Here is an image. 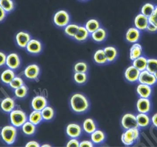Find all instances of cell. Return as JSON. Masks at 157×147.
I'll list each match as a JSON object with an SVG mask.
<instances>
[{
	"label": "cell",
	"instance_id": "cell-17",
	"mask_svg": "<svg viewBox=\"0 0 157 147\" xmlns=\"http://www.w3.org/2000/svg\"><path fill=\"white\" fill-rule=\"evenodd\" d=\"M82 133V128L77 124L71 123L66 127V133L71 138L79 137Z\"/></svg>",
	"mask_w": 157,
	"mask_h": 147
},
{
	"label": "cell",
	"instance_id": "cell-50",
	"mask_svg": "<svg viewBox=\"0 0 157 147\" xmlns=\"http://www.w3.org/2000/svg\"><path fill=\"white\" fill-rule=\"evenodd\" d=\"M51 146L50 145H48V144H46V145H42V146H41V147H49Z\"/></svg>",
	"mask_w": 157,
	"mask_h": 147
},
{
	"label": "cell",
	"instance_id": "cell-11",
	"mask_svg": "<svg viewBox=\"0 0 157 147\" xmlns=\"http://www.w3.org/2000/svg\"><path fill=\"white\" fill-rule=\"evenodd\" d=\"M149 24V18L142 14L137 15L135 18V27L139 29L140 31L146 30Z\"/></svg>",
	"mask_w": 157,
	"mask_h": 147
},
{
	"label": "cell",
	"instance_id": "cell-45",
	"mask_svg": "<svg viewBox=\"0 0 157 147\" xmlns=\"http://www.w3.org/2000/svg\"><path fill=\"white\" fill-rule=\"evenodd\" d=\"M6 56L3 52H0V67L4 66L6 63Z\"/></svg>",
	"mask_w": 157,
	"mask_h": 147
},
{
	"label": "cell",
	"instance_id": "cell-27",
	"mask_svg": "<svg viewBox=\"0 0 157 147\" xmlns=\"http://www.w3.org/2000/svg\"><path fill=\"white\" fill-rule=\"evenodd\" d=\"M93 59L94 61L98 64H105L108 62L103 49L97 50L94 53Z\"/></svg>",
	"mask_w": 157,
	"mask_h": 147
},
{
	"label": "cell",
	"instance_id": "cell-8",
	"mask_svg": "<svg viewBox=\"0 0 157 147\" xmlns=\"http://www.w3.org/2000/svg\"><path fill=\"white\" fill-rule=\"evenodd\" d=\"M140 72L133 65H131L125 70L124 76L128 81L133 83L138 81Z\"/></svg>",
	"mask_w": 157,
	"mask_h": 147
},
{
	"label": "cell",
	"instance_id": "cell-38",
	"mask_svg": "<svg viewBox=\"0 0 157 147\" xmlns=\"http://www.w3.org/2000/svg\"><path fill=\"white\" fill-rule=\"evenodd\" d=\"M88 65L84 62H78L74 66L75 72L86 73L87 72Z\"/></svg>",
	"mask_w": 157,
	"mask_h": 147
},
{
	"label": "cell",
	"instance_id": "cell-31",
	"mask_svg": "<svg viewBox=\"0 0 157 147\" xmlns=\"http://www.w3.org/2000/svg\"><path fill=\"white\" fill-rule=\"evenodd\" d=\"M15 74L13 71L11 69L5 70L1 74V79L3 83L9 84L13 79L15 77Z\"/></svg>",
	"mask_w": 157,
	"mask_h": 147
},
{
	"label": "cell",
	"instance_id": "cell-7",
	"mask_svg": "<svg viewBox=\"0 0 157 147\" xmlns=\"http://www.w3.org/2000/svg\"><path fill=\"white\" fill-rule=\"evenodd\" d=\"M138 81L141 84H145L151 87L155 85L157 82L155 75L146 70L140 72Z\"/></svg>",
	"mask_w": 157,
	"mask_h": 147
},
{
	"label": "cell",
	"instance_id": "cell-23",
	"mask_svg": "<svg viewBox=\"0 0 157 147\" xmlns=\"http://www.w3.org/2000/svg\"><path fill=\"white\" fill-rule=\"evenodd\" d=\"M147 63V58L141 56L133 61V65L141 72L146 70Z\"/></svg>",
	"mask_w": 157,
	"mask_h": 147
},
{
	"label": "cell",
	"instance_id": "cell-6",
	"mask_svg": "<svg viewBox=\"0 0 157 147\" xmlns=\"http://www.w3.org/2000/svg\"><path fill=\"white\" fill-rule=\"evenodd\" d=\"M121 124L125 130L132 128H138L136 116L131 113L126 114L121 119Z\"/></svg>",
	"mask_w": 157,
	"mask_h": 147
},
{
	"label": "cell",
	"instance_id": "cell-12",
	"mask_svg": "<svg viewBox=\"0 0 157 147\" xmlns=\"http://www.w3.org/2000/svg\"><path fill=\"white\" fill-rule=\"evenodd\" d=\"M17 44L21 48H26L27 45L30 41L31 36L28 33L25 31L18 32L15 37Z\"/></svg>",
	"mask_w": 157,
	"mask_h": 147
},
{
	"label": "cell",
	"instance_id": "cell-43",
	"mask_svg": "<svg viewBox=\"0 0 157 147\" xmlns=\"http://www.w3.org/2000/svg\"><path fill=\"white\" fill-rule=\"evenodd\" d=\"M66 146L71 147H79V141L76 139V138H72L67 143Z\"/></svg>",
	"mask_w": 157,
	"mask_h": 147
},
{
	"label": "cell",
	"instance_id": "cell-13",
	"mask_svg": "<svg viewBox=\"0 0 157 147\" xmlns=\"http://www.w3.org/2000/svg\"><path fill=\"white\" fill-rule=\"evenodd\" d=\"M140 36L141 33L139 29L136 27H132L126 31L125 38L126 41L130 43H136L140 39Z\"/></svg>",
	"mask_w": 157,
	"mask_h": 147
},
{
	"label": "cell",
	"instance_id": "cell-51",
	"mask_svg": "<svg viewBox=\"0 0 157 147\" xmlns=\"http://www.w3.org/2000/svg\"><path fill=\"white\" fill-rule=\"evenodd\" d=\"M154 75H155V76L157 80V71L155 73V74H154Z\"/></svg>",
	"mask_w": 157,
	"mask_h": 147
},
{
	"label": "cell",
	"instance_id": "cell-46",
	"mask_svg": "<svg viewBox=\"0 0 157 147\" xmlns=\"http://www.w3.org/2000/svg\"><path fill=\"white\" fill-rule=\"evenodd\" d=\"M93 146V143L91 141H88V140H85V141H82L79 143V147H92Z\"/></svg>",
	"mask_w": 157,
	"mask_h": 147
},
{
	"label": "cell",
	"instance_id": "cell-52",
	"mask_svg": "<svg viewBox=\"0 0 157 147\" xmlns=\"http://www.w3.org/2000/svg\"><path fill=\"white\" fill-rule=\"evenodd\" d=\"M80 1H86V0H80Z\"/></svg>",
	"mask_w": 157,
	"mask_h": 147
},
{
	"label": "cell",
	"instance_id": "cell-47",
	"mask_svg": "<svg viewBox=\"0 0 157 147\" xmlns=\"http://www.w3.org/2000/svg\"><path fill=\"white\" fill-rule=\"evenodd\" d=\"M6 15V12L0 6V22L2 21Z\"/></svg>",
	"mask_w": 157,
	"mask_h": 147
},
{
	"label": "cell",
	"instance_id": "cell-30",
	"mask_svg": "<svg viewBox=\"0 0 157 147\" xmlns=\"http://www.w3.org/2000/svg\"><path fill=\"white\" fill-rule=\"evenodd\" d=\"M105 136L102 131L96 130L91 134V140L92 143L98 144L102 143L105 139Z\"/></svg>",
	"mask_w": 157,
	"mask_h": 147
},
{
	"label": "cell",
	"instance_id": "cell-41",
	"mask_svg": "<svg viewBox=\"0 0 157 147\" xmlns=\"http://www.w3.org/2000/svg\"><path fill=\"white\" fill-rule=\"evenodd\" d=\"M27 92V87L24 85L16 89L15 91V94L18 98H23L25 97Z\"/></svg>",
	"mask_w": 157,
	"mask_h": 147
},
{
	"label": "cell",
	"instance_id": "cell-44",
	"mask_svg": "<svg viewBox=\"0 0 157 147\" xmlns=\"http://www.w3.org/2000/svg\"><path fill=\"white\" fill-rule=\"evenodd\" d=\"M146 29L148 32L154 33L157 31V26L155 24L149 22Z\"/></svg>",
	"mask_w": 157,
	"mask_h": 147
},
{
	"label": "cell",
	"instance_id": "cell-28",
	"mask_svg": "<svg viewBox=\"0 0 157 147\" xmlns=\"http://www.w3.org/2000/svg\"><path fill=\"white\" fill-rule=\"evenodd\" d=\"M85 27L88 32L91 34L101 27L100 23L97 19H90L87 21Z\"/></svg>",
	"mask_w": 157,
	"mask_h": 147
},
{
	"label": "cell",
	"instance_id": "cell-39",
	"mask_svg": "<svg viewBox=\"0 0 157 147\" xmlns=\"http://www.w3.org/2000/svg\"><path fill=\"white\" fill-rule=\"evenodd\" d=\"M74 79L76 83L82 84L86 81L87 76L86 73L75 72L74 75Z\"/></svg>",
	"mask_w": 157,
	"mask_h": 147
},
{
	"label": "cell",
	"instance_id": "cell-36",
	"mask_svg": "<svg viewBox=\"0 0 157 147\" xmlns=\"http://www.w3.org/2000/svg\"><path fill=\"white\" fill-rule=\"evenodd\" d=\"M0 6L6 13L11 12L14 8L13 0H0Z\"/></svg>",
	"mask_w": 157,
	"mask_h": 147
},
{
	"label": "cell",
	"instance_id": "cell-19",
	"mask_svg": "<svg viewBox=\"0 0 157 147\" xmlns=\"http://www.w3.org/2000/svg\"><path fill=\"white\" fill-rule=\"evenodd\" d=\"M90 36L94 41L101 42L104 41L107 38V32L105 29L101 27L95 32L90 34Z\"/></svg>",
	"mask_w": 157,
	"mask_h": 147
},
{
	"label": "cell",
	"instance_id": "cell-16",
	"mask_svg": "<svg viewBox=\"0 0 157 147\" xmlns=\"http://www.w3.org/2000/svg\"><path fill=\"white\" fill-rule=\"evenodd\" d=\"M48 101L45 97L42 96H37L34 97L32 100L31 105L35 110L41 111L47 106Z\"/></svg>",
	"mask_w": 157,
	"mask_h": 147
},
{
	"label": "cell",
	"instance_id": "cell-2",
	"mask_svg": "<svg viewBox=\"0 0 157 147\" xmlns=\"http://www.w3.org/2000/svg\"><path fill=\"white\" fill-rule=\"evenodd\" d=\"M139 135L138 128L127 129L122 134L121 139L125 145H132L138 139Z\"/></svg>",
	"mask_w": 157,
	"mask_h": 147
},
{
	"label": "cell",
	"instance_id": "cell-1",
	"mask_svg": "<svg viewBox=\"0 0 157 147\" xmlns=\"http://www.w3.org/2000/svg\"><path fill=\"white\" fill-rule=\"evenodd\" d=\"M70 103L73 110L77 113L85 112L89 107L87 99L81 93L74 94L70 100Z\"/></svg>",
	"mask_w": 157,
	"mask_h": 147
},
{
	"label": "cell",
	"instance_id": "cell-22",
	"mask_svg": "<svg viewBox=\"0 0 157 147\" xmlns=\"http://www.w3.org/2000/svg\"><path fill=\"white\" fill-rule=\"evenodd\" d=\"M104 52L108 62H112L115 60L118 55V51L115 47L108 46L104 48Z\"/></svg>",
	"mask_w": 157,
	"mask_h": 147
},
{
	"label": "cell",
	"instance_id": "cell-18",
	"mask_svg": "<svg viewBox=\"0 0 157 147\" xmlns=\"http://www.w3.org/2000/svg\"><path fill=\"white\" fill-rule=\"evenodd\" d=\"M136 92L140 98L149 99L152 94V87L148 85L140 83L136 87Z\"/></svg>",
	"mask_w": 157,
	"mask_h": 147
},
{
	"label": "cell",
	"instance_id": "cell-5",
	"mask_svg": "<svg viewBox=\"0 0 157 147\" xmlns=\"http://www.w3.org/2000/svg\"><path fill=\"white\" fill-rule=\"evenodd\" d=\"M10 116L11 123L15 127H20L26 122L27 116L26 114L20 110L12 111Z\"/></svg>",
	"mask_w": 157,
	"mask_h": 147
},
{
	"label": "cell",
	"instance_id": "cell-49",
	"mask_svg": "<svg viewBox=\"0 0 157 147\" xmlns=\"http://www.w3.org/2000/svg\"><path fill=\"white\" fill-rule=\"evenodd\" d=\"M152 122L153 125L157 128V113L155 114L152 117Z\"/></svg>",
	"mask_w": 157,
	"mask_h": 147
},
{
	"label": "cell",
	"instance_id": "cell-20",
	"mask_svg": "<svg viewBox=\"0 0 157 147\" xmlns=\"http://www.w3.org/2000/svg\"><path fill=\"white\" fill-rule=\"evenodd\" d=\"M143 50L142 46L139 43H133L130 50V59L133 61L141 57L143 54Z\"/></svg>",
	"mask_w": 157,
	"mask_h": 147
},
{
	"label": "cell",
	"instance_id": "cell-37",
	"mask_svg": "<svg viewBox=\"0 0 157 147\" xmlns=\"http://www.w3.org/2000/svg\"><path fill=\"white\" fill-rule=\"evenodd\" d=\"M147 71L152 74H155L157 71V59H147V65L146 68Z\"/></svg>",
	"mask_w": 157,
	"mask_h": 147
},
{
	"label": "cell",
	"instance_id": "cell-29",
	"mask_svg": "<svg viewBox=\"0 0 157 147\" xmlns=\"http://www.w3.org/2000/svg\"><path fill=\"white\" fill-rule=\"evenodd\" d=\"M79 26L77 24L70 23L64 28V33L68 37L74 38L78 31Z\"/></svg>",
	"mask_w": 157,
	"mask_h": 147
},
{
	"label": "cell",
	"instance_id": "cell-42",
	"mask_svg": "<svg viewBox=\"0 0 157 147\" xmlns=\"http://www.w3.org/2000/svg\"><path fill=\"white\" fill-rule=\"evenodd\" d=\"M149 22L155 24L157 26V6H155L154 13L149 17Z\"/></svg>",
	"mask_w": 157,
	"mask_h": 147
},
{
	"label": "cell",
	"instance_id": "cell-4",
	"mask_svg": "<svg viewBox=\"0 0 157 147\" xmlns=\"http://www.w3.org/2000/svg\"><path fill=\"white\" fill-rule=\"evenodd\" d=\"M53 22L57 26L64 28L70 24L71 17L67 11L61 10L58 11L53 16Z\"/></svg>",
	"mask_w": 157,
	"mask_h": 147
},
{
	"label": "cell",
	"instance_id": "cell-10",
	"mask_svg": "<svg viewBox=\"0 0 157 147\" xmlns=\"http://www.w3.org/2000/svg\"><path fill=\"white\" fill-rule=\"evenodd\" d=\"M40 73V67L36 64L28 65L24 71V74L26 77L30 79H36L39 75Z\"/></svg>",
	"mask_w": 157,
	"mask_h": 147
},
{
	"label": "cell",
	"instance_id": "cell-32",
	"mask_svg": "<svg viewBox=\"0 0 157 147\" xmlns=\"http://www.w3.org/2000/svg\"><path fill=\"white\" fill-rule=\"evenodd\" d=\"M43 120L41 111H33L31 113L29 116V122L35 125H37L41 122Z\"/></svg>",
	"mask_w": 157,
	"mask_h": 147
},
{
	"label": "cell",
	"instance_id": "cell-3",
	"mask_svg": "<svg viewBox=\"0 0 157 147\" xmlns=\"http://www.w3.org/2000/svg\"><path fill=\"white\" fill-rule=\"evenodd\" d=\"M17 132L14 126H7L2 129L1 136L3 141L8 145L14 143L16 138Z\"/></svg>",
	"mask_w": 157,
	"mask_h": 147
},
{
	"label": "cell",
	"instance_id": "cell-21",
	"mask_svg": "<svg viewBox=\"0 0 157 147\" xmlns=\"http://www.w3.org/2000/svg\"><path fill=\"white\" fill-rule=\"evenodd\" d=\"M90 33L85 26H79L78 31L73 38L79 42H82L86 40L90 37Z\"/></svg>",
	"mask_w": 157,
	"mask_h": 147
},
{
	"label": "cell",
	"instance_id": "cell-48",
	"mask_svg": "<svg viewBox=\"0 0 157 147\" xmlns=\"http://www.w3.org/2000/svg\"><path fill=\"white\" fill-rule=\"evenodd\" d=\"M26 147H40L39 144L38 142L35 141H31L28 142L25 145Z\"/></svg>",
	"mask_w": 157,
	"mask_h": 147
},
{
	"label": "cell",
	"instance_id": "cell-26",
	"mask_svg": "<svg viewBox=\"0 0 157 147\" xmlns=\"http://www.w3.org/2000/svg\"><path fill=\"white\" fill-rule=\"evenodd\" d=\"M83 128L85 132L91 134L97 130V126L94 121L90 118L86 119L83 122Z\"/></svg>",
	"mask_w": 157,
	"mask_h": 147
},
{
	"label": "cell",
	"instance_id": "cell-14",
	"mask_svg": "<svg viewBox=\"0 0 157 147\" xmlns=\"http://www.w3.org/2000/svg\"><path fill=\"white\" fill-rule=\"evenodd\" d=\"M136 108L139 113L147 114L151 109V102L149 99L140 98L136 103Z\"/></svg>",
	"mask_w": 157,
	"mask_h": 147
},
{
	"label": "cell",
	"instance_id": "cell-34",
	"mask_svg": "<svg viewBox=\"0 0 157 147\" xmlns=\"http://www.w3.org/2000/svg\"><path fill=\"white\" fill-rule=\"evenodd\" d=\"M155 6L153 4L147 3L145 4L141 9V14L149 18L154 13Z\"/></svg>",
	"mask_w": 157,
	"mask_h": 147
},
{
	"label": "cell",
	"instance_id": "cell-15",
	"mask_svg": "<svg viewBox=\"0 0 157 147\" xmlns=\"http://www.w3.org/2000/svg\"><path fill=\"white\" fill-rule=\"evenodd\" d=\"M27 51L33 54H39L42 49V45L40 41L36 39H31L26 47Z\"/></svg>",
	"mask_w": 157,
	"mask_h": 147
},
{
	"label": "cell",
	"instance_id": "cell-40",
	"mask_svg": "<svg viewBox=\"0 0 157 147\" xmlns=\"http://www.w3.org/2000/svg\"><path fill=\"white\" fill-rule=\"evenodd\" d=\"M24 84V81L23 79L19 77H15L11 82L9 83L11 87L12 88L16 89L23 86Z\"/></svg>",
	"mask_w": 157,
	"mask_h": 147
},
{
	"label": "cell",
	"instance_id": "cell-25",
	"mask_svg": "<svg viewBox=\"0 0 157 147\" xmlns=\"http://www.w3.org/2000/svg\"><path fill=\"white\" fill-rule=\"evenodd\" d=\"M15 107V102L13 99L7 98L3 100L1 103V108L6 112H11Z\"/></svg>",
	"mask_w": 157,
	"mask_h": 147
},
{
	"label": "cell",
	"instance_id": "cell-24",
	"mask_svg": "<svg viewBox=\"0 0 157 147\" xmlns=\"http://www.w3.org/2000/svg\"><path fill=\"white\" fill-rule=\"evenodd\" d=\"M136 119L139 127H146L150 124V117L147 115V114L139 113L136 115Z\"/></svg>",
	"mask_w": 157,
	"mask_h": 147
},
{
	"label": "cell",
	"instance_id": "cell-9",
	"mask_svg": "<svg viewBox=\"0 0 157 147\" xmlns=\"http://www.w3.org/2000/svg\"><path fill=\"white\" fill-rule=\"evenodd\" d=\"M6 65L12 70L18 69L21 64V60L17 53H12L6 57Z\"/></svg>",
	"mask_w": 157,
	"mask_h": 147
},
{
	"label": "cell",
	"instance_id": "cell-35",
	"mask_svg": "<svg viewBox=\"0 0 157 147\" xmlns=\"http://www.w3.org/2000/svg\"><path fill=\"white\" fill-rule=\"evenodd\" d=\"M43 120L50 121L53 118L54 115L53 109L50 106H47L41 111Z\"/></svg>",
	"mask_w": 157,
	"mask_h": 147
},
{
	"label": "cell",
	"instance_id": "cell-33",
	"mask_svg": "<svg viewBox=\"0 0 157 147\" xmlns=\"http://www.w3.org/2000/svg\"><path fill=\"white\" fill-rule=\"evenodd\" d=\"M36 125L30 122H26L22 126V131L23 133L28 136H31L34 134L36 132Z\"/></svg>",
	"mask_w": 157,
	"mask_h": 147
}]
</instances>
